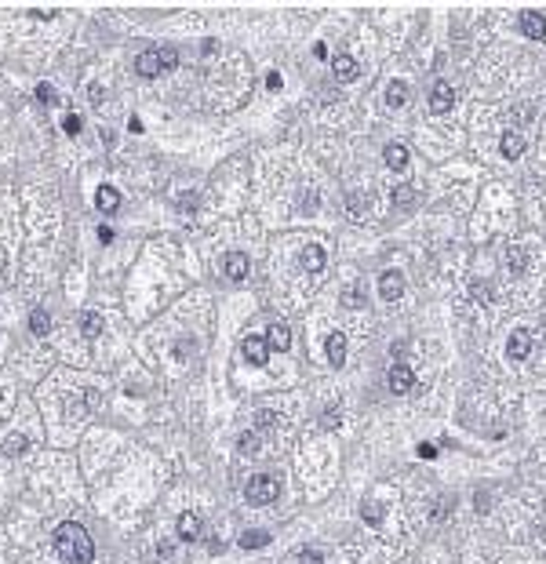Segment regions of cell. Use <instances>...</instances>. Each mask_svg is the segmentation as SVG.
Here are the masks:
<instances>
[{
    "mask_svg": "<svg viewBox=\"0 0 546 564\" xmlns=\"http://www.w3.org/2000/svg\"><path fill=\"white\" fill-rule=\"evenodd\" d=\"M55 554L62 564H92L95 543H92L84 524L66 521V524H59V532H55Z\"/></svg>",
    "mask_w": 546,
    "mask_h": 564,
    "instance_id": "obj_1",
    "label": "cell"
},
{
    "mask_svg": "<svg viewBox=\"0 0 546 564\" xmlns=\"http://www.w3.org/2000/svg\"><path fill=\"white\" fill-rule=\"evenodd\" d=\"M244 495H248L251 506H270L273 499L281 495V484H277V477H270V473H255V477L248 481Z\"/></svg>",
    "mask_w": 546,
    "mask_h": 564,
    "instance_id": "obj_2",
    "label": "cell"
},
{
    "mask_svg": "<svg viewBox=\"0 0 546 564\" xmlns=\"http://www.w3.org/2000/svg\"><path fill=\"white\" fill-rule=\"evenodd\" d=\"M532 342H536V335H532L528 328H517V331H510V339H506V353H510L514 361H525L532 353Z\"/></svg>",
    "mask_w": 546,
    "mask_h": 564,
    "instance_id": "obj_3",
    "label": "cell"
},
{
    "mask_svg": "<svg viewBox=\"0 0 546 564\" xmlns=\"http://www.w3.org/2000/svg\"><path fill=\"white\" fill-rule=\"evenodd\" d=\"M379 295H383L386 302L401 299V295H404V273L401 270H383V273H379Z\"/></svg>",
    "mask_w": 546,
    "mask_h": 564,
    "instance_id": "obj_4",
    "label": "cell"
},
{
    "mask_svg": "<svg viewBox=\"0 0 546 564\" xmlns=\"http://www.w3.org/2000/svg\"><path fill=\"white\" fill-rule=\"evenodd\" d=\"M517 22H521V33H525V36H532V41H543V36H546V15H543V11H521V15H517Z\"/></svg>",
    "mask_w": 546,
    "mask_h": 564,
    "instance_id": "obj_5",
    "label": "cell"
},
{
    "mask_svg": "<svg viewBox=\"0 0 546 564\" xmlns=\"http://www.w3.org/2000/svg\"><path fill=\"white\" fill-rule=\"evenodd\" d=\"M240 350H244V361L255 364V368H262L266 361H270V346H266V339H259V335H248L244 342H240Z\"/></svg>",
    "mask_w": 546,
    "mask_h": 564,
    "instance_id": "obj_6",
    "label": "cell"
},
{
    "mask_svg": "<svg viewBox=\"0 0 546 564\" xmlns=\"http://www.w3.org/2000/svg\"><path fill=\"white\" fill-rule=\"evenodd\" d=\"M455 106V92L444 81H437L434 84V92H430V113H437V117H444V113H448Z\"/></svg>",
    "mask_w": 546,
    "mask_h": 564,
    "instance_id": "obj_7",
    "label": "cell"
},
{
    "mask_svg": "<svg viewBox=\"0 0 546 564\" xmlns=\"http://www.w3.org/2000/svg\"><path fill=\"white\" fill-rule=\"evenodd\" d=\"M415 386V371L408 364H393L390 368V393H408Z\"/></svg>",
    "mask_w": 546,
    "mask_h": 564,
    "instance_id": "obj_8",
    "label": "cell"
},
{
    "mask_svg": "<svg viewBox=\"0 0 546 564\" xmlns=\"http://www.w3.org/2000/svg\"><path fill=\"white\" fill-rule=\"evenodd\" d=\"M248 270H251V262H248L244 251H230V255H226V277H230L233 284H240V280L248 277Z\"/></svg>",
    "mask_w": 546,
    "mask_h": 564,
    "instance_id": "obj_9",
    "label": "cell"
},
{
    "mask_svg": "<svg viewBox=\"0 0 546 564\" xmlns=\"http://www.w3.org/2000/svg\"><path fill=\"white\" fill-rule=\"evenodd\" d=\"M324 350H328V361H332V368H342V364H346V335H342V331H332V335L324 339Z\"/></svg>",
    "mask_w": 546,
    "mask_h": 564,
    "instance_id": "obj_10",
    "label": "cell"
},
{
    "mask_svg": "<svg viewBox=\"0 0 546 564\" xmlns=\"http://www.w3.org/2000/svg\"><path fill=\"white\" fill-rule=\"evenodd\" d=\"M266 346L277 350V353H284L288 346H291V331H288L284 320H273V324H270V331H266Z\"/></svg>",
    "mask_w": 546,
    "mask_h": 564,
    "instance_id": "obj_11",
    "label": "cell"
},
{
    "mask_svg": "<svg viewBox=\"0 0 546 564\" xmlns=\"http://www.w3.org/2000/svg\"><path fill=\"white\" fill-rule=\"evenodd\" d=\"M175 532H179V539L197 543L204 528H200V517H197V514H179V521H175Z\"/></svg>",
    "mask_w": 546,
    "mask_h": 564,
    "instance_id": "obj_12",
    "label": "cell"
},
{
    "mask_svg": "<svg viewBox=\"0 0 546 564\" xmlns=\"http://www.w3.org/2000/svg\"><path fill=\"white\" fill-rule=\"evenodd\" d=\"M332 73H335V81H353V76L361 73V62L353 59V55H339V59H332Z\"/></svg>",
    "mask_w": 546,
    "mask_h": 564,
    "instance_id": "obj_13",
    "label": "cell"
},
{
    "mask_svg": "<svg viewBox=\"0 0 546 564\" xmlns=\"http://www.w3.org/2000/svg\"><path fill=\"white\" fill-rule=\"evenodd\" d=\"M299 262L306 266L310 273H321L324 262H328V251H324L321 244H306V248H302V255H299Z\"/></svg>",
    "mask_w": 546,
    "mask_h": 564,
    "instance_id": "obj_14",
    "label": "cell"
},
{
    "mask_svg": "<svg viewBox=\"0 0 546 564\" xmlns=\"http://www.w3.org/2000/svg\"><path fill=\"white\" fill-rule=\"evenodd\" d=\"M408 98H412L408 84H404V81H390V87H386V106H390V109L408 106Z\"/></svg>",
    "mask_w": 546,
    "mask_h": 564,
    "instance_id": "obj_15",
    "label": "cell"
},
{
    "mask_svg": "<svg viewBox=\"0 0 546 564\" xmlns=\"http://www.w3.org/2000/svg\"><path fill=\"white\" fill-rule=\"evenodd\" d=\"M499 149H503V157H506V160H517L521 153H525V138H521L517 132H503Z\"/></svg>",
    "mask_w": 546,
    "mask_h": 564,
    "instance_id": "obj_16",
    "label": "cell"
},
{
    "mask_svg": "<svg viewBox=\"0 0 546 564\" xmlns=\"http://www.w3.org/2000/svg\"><path fill=\"white\" fill-rule=\"evenodd\" d=\"M237 543H240V550H262V546H270V543H273V535L266 532V528H251V532L240 535Z\"/></svg>",
    "mask_w": 546,
    "mask_h": 564,
    "instance_id": "obj_17",
    "label": "cell"
},
{
    "mask_svg": "<svg viewBox=\"0 0 546 564\" xmlns=\"http://www.w3.org/2000/svg\"><path fill=\"white\" fill-rule=\"evenodd\" d=\"M95 204H98V211H106V215H113L120 208V194L113 186H98V194H95Z\"/></svg>",
    "mask_w": 546,
    "mask_h": 564,
    "instance_id": "obj_18",
    "label": "cell"
},
{
    "mask_svg": "<svg viewBox=\"0 0 546 564\" xmlns=\"http://www.w3.org/2000/svg\"><path fill=\"white\" fill-rule=\"evenodd\" d=\"M361 517H364V524L379 528V524H383V517H386V510H383V503H379V499H364V503H361Z\"/></svg>",
    "mask_w": 546,
    "mask_h": 564,
    "instance_id": "obj_19",
    "label": "cell"
},
{
    "mask_svg": "<svg viewBox=\"0 0 546 564\" xmlns=\"http://www.w3.org/2000/svg\"><path fill=\"white\" fill-rule=\"evenodd\" d=\"M135 70H138V76H157V73H164L160 55H157V51H146V55H138Z\"/></svg>",
    "mask_w": 546,
    "mask_h": 564,
    "instance_id": "obj_20",
    "label": "cell"
},
{
    "mask_svg": "<svg viewBox=\"0 0 546 564\" xmlns=\"http://www.w3.org/2000/svg\"><path fill=\"white\" fill-rule=\"evenodd\" d=\"M383 160L390 164L393 171H404V168H408V149L397 146V143H390V146H386V153H383Z\"/></svg>",
    "mask_w": 546,
    "mask_h": 564,
    "instance_id": "obj_21",
    "label": "cell"
},
{
    "mask_svg": "<svg viewBox=\"0 0 546 564\" xmlns=\"http://www.w3.org/2000/svg\"><path fill=\"white\" fill-rule=\"evenodd\" d=\"M103 317H98V313H92V310H87V313H81V331H84V335L87 339H98V335H103Z\"/></svg>",
    "mask_w": 546,
    "mask_h": 564,
    "instance_id": "obj_22",
    "label": "cell"
},
{
    "mask_svg": "<svg viewBox=\"0 0 546 564\" xmlns=\"http://www.w3.org/2000/svg\"><path fill=\"white\" fill-rule=\"evenodd\" d=\"M30 331H33V335H48V331H52V313H48V310H33L30 313Z\"/></svg>",
    "mask_w": 546,
    "mask_h": 564,
    "instance_id": "obj_23",
    "label": "cell"
},
{
    "mask_svg": "<svg viewBox=\"0 0 546 564\" xmlns=\"http://www.w3.org/2000/svg\"><path fill=\"white\" fill-rule=\"evenodd\" d=\"M346 215H350V219H364V215H368V197L364 194H350L346 197Z\"/></svg>",
    "mask_w": 546,
    "mask_h": 564,
    "instance_id": "obj_24",
    "label": "cell"
},
{
    "mask_svg": "<svg viewBox=\"0 0 546 564\" xmlns=\"http://www.w3.org/2000/svg\"><path fill=\"white\" fill-rule=\"evenodd\" d=\"M393 204H397V208H412V204H415V186L401 182L397 189H393Z\"/></svg>",
    "mask_w": 546,
    "mask_h": 564,
    "instance_id": "obj_25",
    "label": "cell"
},
{
    "mask_svg": "<svg viewBox=\"0 0 546 564\" xmlns=\"http://www.w3.org/2000/svg\"><path fill=\"white\" fill-rule=\"evenodd\" d=\"M342 306H346V310H357V306H364V291H361L357 284H350L346 291H342Z\"/></svg>",
    "mask_w": 546,
    "mask_h": 564,
    "instance_id": "obj_26",
    "label": "cell"
},
{
    "mask_svg": "<svg viewBox=\"0 0 546 564\" xmlns=\"http://www.w3.org/2000/svg\"><path fill=\"white\" fill-rule=\"evenodd\" d=\"M157 55H160V66H164V70H175V66H179V51H175V48H157Z\"/></svg>",
    "mask_w": 546,
    "mask_h": 564,
    "instance_id": "obj_27",
    "label": "cell"
},
{
    "mask_svg": "<svg viewBox=\"0 0 546 564\" xmlns=\"http://www.w3.org/2000/svg\"><path fill=\"white\" fill-rule=\"evenodd\" d=\"M525 262H528V255L521 251V248H510V270L514 273H525Z\"/></svg>",
    "mask_w": 546,
    "mask_h": 564,
    "instance_id": "obj_28",
    "label": "cell"
},
{
    "mask_svg": "<svg viewBox=\"0 0 546 564\" xmlns=\"http://www.w3.org/2000/svg\"><path fill=\"white\" fill-rule=\"evenodd\" d=\"M62 132H66V135H81V117H77V113L62 117Z\"/></svg>",
    "mask_w": 546,
    "mask_h": 564,
    "instance_id": "obj_29",
    "label": "cell"
},
{
    "mask_svg": "<svg viewBox=\"0 0 546 564\" xmlns=\"http://www.w3.org/2000/svg\"><path fill=\"white\" fill-rule=\"evenodd\" d=\"M36 102H44V106H52V102H55V92H52V84H41V87H36Z\"/></svg>",
    "mask_w": 546,
    "mask_h": 564,
    "instance_id": "obj_30",
    "label": "cell"
},
{
    "mask_svg": "<svg viewBox=\"0 0 546 564\" xmlns=\"http://www.w3.org/2000/svg\"><path fill=\"white\" fill-rule=\"evenodd\" d=\"M299 564H324V557L317 554V550H302V554H299Z\"/></svg>",
    "mask_w": 546,
    "mask_h": 564,
    "instance_id": "obj_31",
    "label": "cell"
},
{
    "mask_svg": "<svg viewBox=\"0 0 546 564\" xmlns=\"http://www.w3.org/2000/svg\"><path fill=\"white\" fill-rule=\"evenodd\" d=\"M179 211H197V194H182L179 197Z\"/></svg>",
    "mask_w": 546,
    "mask_h": 564,
    "instance_id": "obj_32",
    "label": "cell"
},
{
    "mask_svg": "<svg viewBox=\"0 0 546 564\" xmlns=\"http://www.w3.org/2000/svg\"><path fill=\"white\" fill-rule=\"evenodd\" d=\"M321 426H328V430H335V426H339V412H335V408H328V412L321 415Z\"/></svg>",
    "mask_w": 546,
    "mask_h": 564,
    "instance_id": "obj_33",
    "label": "cell"
},
{
    "mask_svg": "<svg viewBox=\"0 0 546 564\" xmlns=\"http://www.w3.org/2000/svg\"><path fill=\"white\" fill-rule=\"evenodd\" d=\"M189 353H193V342H186V339L175 342V357H179V361H182V357H189Z\"/></svg>",
    "mask_w": 546,
    "mask_h": 564,
    "instance_id": "obj_34",
    "label": "cell"
},
{
    "mask_svg": "<svg viewBox=\"0 0 546 564\" xmlns=\"http://www.w3.org/2000/svg\"><path fill=\"white\" fill-rule=\"evenodd\" d=\"M4 452H15V455H19V452H26V437H15V441H8V444H4Z\"/></svg>",
    "mask_w": 546,
    "mask_h": 564,
    "instance_id": "obj_35",
    "label": "cell"
},
{
    "mask_svg": "<svg viewBox=\"0 0 546 564\" xmlns=\"http://www.w3.org/2000/svg\"><path fill=\"white\" fill-rule=\"evenodd\" d=\"M281 84H284L281 73H270V76H266V87H270V92H281Z\"/></svg>",
    "mask_w": 546,
    "mask_h": 564,
    "instance_id": "obj_36",
    "label": "cell"
},
{
    "mask_svg": "<svg viewBox=\"0 0 546 564\" xmlns=\"http://www.w3.org/2000/svg\"><path fill=\"white\" fill-rule=\"evenodd\" d=\"M255 448H259V441H255V433H248V437H244V441H240V452H255Z\"/></svg>",
    "mask_w": 546,
    "mask_h": 564,
    "instance_id": "obj_37",
    "label": "cell"
},
{
    "mask_svg": "<svg viewBox=\"0 0 546 564\" xmlns=\"http://www.w3.org/2000/svg\"><path fill=\"white\" fill-rule=\"evenodd\" d=\"M87 98H92V102H95V106H98V102H103V98H106V92H103V87H98V84H95V87H92V92H87Z\"/></svg>",
    "mask_w": 546,
    "mask_h": 564,
    "instance_id": "obj_38",
    "label": "cell"
},
{
    "mask_svg": "<svg viewBox=\"0 0 546 564\" xmlns=\"http://www.w3.org/2000/svg\"><path fill=\"white\" fill-rule=\"evenodd\" d=\"M419 455H423V459H434L437 448H434V444H419Z\"/></svg>",
    "mask_w": 546,
    "mask_h": 564,
    "instance_id": "obj_39",
    "label": "cell"
},
{
    "mask_svg": "<svg viewBox=\"0 0 546 564\" xmlns=\"http://www.w3.org/2000/svg\"><path fill=\"white\" fill-rule=\"evenodd\" d=\"M98 240H103V244H109V240H113V229H109V226H98Z\"/></svg>",
    "mask_w": 546,
    "mask_h": 564,
    "instance_id": "obj_40",
    "label": "cell"
},
{
    "mask_svg": "<svg viewBox=\"0 0 546 564\" xmlns=\"http://www.w3.org/2000/svg\"><path fill=\"white\" fill-rule=\"evenodd\" d=\"M277 422V415H270V412H259V426H273Z\"/></svg>",
    "mask_w": 546,
    "mask_h": 564,
    "instance_id": "obj_41",
    "label": "cell"
}]
</instances>
